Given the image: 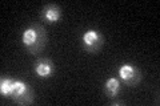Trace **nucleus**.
Wrapping results in <instances>:
<instances>
[{
    "mask_svg": "<svg viewBox=\"0 0 160 106\" xmlns=\"http://www.w3.org/2000/svg\"><path fill=\"white\" fill-rule=\"evenodd\" d=\"M119 78L120 82H123L124 85H127L129 88H135L142 81L143 74L138 67L131 64H124L119 68Z\"/></svg>",
    "mask_w": 160,
    "mask_h": 106,
    "instance_id": "4",
    "label": "nucleus"
},
{
    "mask_svg": "<svg viewBox=\"0 0 160 106\" xmlns=\"http://www.w3.org/2000/svg\"><path fill=\"white\" fill-rule=\"evenodd\" d=\"M62 13L63 11L58 4H46L42 8V11H40V17L46 23L53 24V23H58L62 19Z\"/></svg>",
    "mask_w": 160,
    "mask_h": 106,
    "instance_id": "6",
    "label": "nucleus"
},
{
    "mask_svg": "<svg viewBox=\"0 0 160 106\" xmlns=\"http://www.w3.org/2000/svg\"><path fill=\"white\" fill-rule=\"evenodd\" d=\"M104 35L95 29H89V31L84 32L82 37V45L86 52L91 54H96L99 50H102L104 47Z\"/></svg>",
    "mask_w": 160,
    "mask_h": 106,
    "instance_id": "3",
    "label": "nucleus"
},
{
    "mask_svg": "<svg viewBox=\"0 0 160 106\" xmlns=\"http://www.w3.org/2000/svg\"><path fill=\"white\" fill-rule=\"evenodd\" d=\"M55 70H56L55 64L52 62V60H49V58H39L33 64V72L40 78L52 77Z\"/></svg>",
    "mask_w": 160,
    "mask_h": 106,
    "instance_id": "5",
    "label": "nucleus"
},
{
    "mask_svg": "<svg viewBox=\"0 0 160 106\" xmlns=\"http://www.w3.org/2000/svg\"><path fill=\"white\" fill-rule=\"evenodd\" d=\"M47 41H48V33L43 25L31 24L28 28L24 29L23 36H22V43L28 53L31 54L40 53L46 48Z\"/></svg>",
    "mask_w": 160,
    "mask_h": 106,
    "instance_id": "1",
    "label": "nucleus"
},
{
    "mask_svg": "<svg viewBox=\"0 0 160 106\" xmlns=\"http://www.w3.org/2000/svg\"><path fill=\"white\" fill-rule=\"evenodd\" d=\"M9 98H11L15 104L26 106V105H31L33 102L35 93H33V89L29 86L27 82L22 81V80H15L12 92L9 94Z\"/></svg>",
    "mask_w": 160,
    "mask_h": 106,
    "instance_id": "2",
    "label": "nucleus"
},
{
    "mask_svg": "<svg viewBox=\"0 0 160 106\" xmlns=\"http://www.w3.org/2000/svg\"><path fill=\"white\" fill-rule=\"evenodd\" d=\"M109 104H111L112 106H118V105H124V102H123V101H116V99H111V102H109Z\"/></svg>",
    "mask_w": 160,
    "mask_h": 106,
    "instance_id": "9",
    "label": "nucleus"
},
{
    "mask_svg": "<svg viewBox=\"0 0 160 106\" xmlns=\"http://www.w3.org/2000/svg\"><path fill=\"white\" fill-rule=\"evenodd\" d=\"M104 94H106V97H108L109 99H113V98H116L119 93H120V90H122V82H120V80L118 78H108L106 84H104Z\"/></svg>",
    "mask_w": 160,
    "mask_h": 106,
    "instance_id": "7",
    "label": "nucleus"
},
{
    "mask_svg": "<svg viewBox=\"0 0 160 106\" xmlns=\"http://www.w3.org/2000/svg\"><path fill=\"white\" fill-rule=\"evenodd\" d=\"M13 82L15 80L12 78H2L0 80V92L4 97H9V94L12 92V88H13Z\"/></svg>",
    "mask_w": 160,
    "mask_h": 106,
    "instance_id": "8",
    "label": "nucleus"
}]
</instances>
